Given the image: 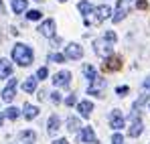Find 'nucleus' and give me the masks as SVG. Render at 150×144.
<instances>
[{
	"label": "nucleus",
	"instance_id": "obj_1",
	"mask_svg": "<svg viewBox=\"0 0 150 144\" xmlns=\"http://www.w3.org/2000/svg\"><path fill=\"white\" fill-rule=\"evenodd\" d=\"M10 55H12V59L21 65V67H26V65H30L33 63V59H35V53H33V49L25 45V43H16L12 51H10Z\"/></svg>",
	"mask_w": 150,
	"mask_h": 144
},
{
	"label": "nucleus",
	"instance_id": "obj_2",
	"mask_svg": "<svg viewBox=\"0 0 150 144\" xmlns=\"http://www.w3.org/2000/svg\"><path fill=\"white\" fill-rule=\"evenodd\" d=\"M91 14H96V16H93V21H91V24H101L103 21H108V18H110L112 8H110L108 4H103V6H100V8H93V12H91Z\"/></svg>",
	"mask_w": 150,
	"mask_h": 144
},
{
	"label": "nucleus",
	"instance_id": "obj_3",
	"mask_svg": "<svg viewBox=\"0 0 150 144\" xmlns=\"http://www.w3.org/2000/svg\"><path fill=\"white\" fill-rule=\"evenodd\" d=\"M65 59H73V61H77V59H81L83 57V47H79L77 43H69L67 47H65Z\"/></svg>",
	"mask_w": 150,
	"mask_h": 144
},
{
	"label": "nucleus",
	"instance_id": "obj_4",
	"mask_svg": "<svg viewBox=\"0 0 150 144\" xmlns=\"http://www.w3.org/2000/svg\"><path fill=\"white\" fill-rule=\"evenodd\" d=\"M14 96H16V79H10V81H8V85L2 89L0 97H2V101L10 104V101L14 99Z\"/></svg>",
	"mask_w": 150,
	"mask_h": 144
},
{
	"label": "nucleus",
	"instance_id": "obj_5",
	"mask_svg": "<svg viewBox=\"0 0 150 144\" xmlns=\"http://www.w3.org/2000/svg\"><path fill=\"white\" fill-rule=\"evenodd\" d=\"M79 142L81 144H96V132H93V128H89V126H85V128H81V132H79Z\"/></svg>",
	"mask_w": 150,
	"mask_h": 144
},
{
	"label": "nucleus",
	"instance_id": "obj_6",
	"mask_svg": "<svg viewBox=\"0 0 150 144\" xmlns=\"http://www.w3.org/2000/svg\"><path fill=\"white\" fill-rule=\"evenodd\" d=\"M128 10H130V2L128 0H118V10L114 12V23H120V21H124L126 14H128Z\"/></svg>",
	"mask_w": 150,
	"mask_h": 144
},
{
	"label": "nucleus",
	"instance_id": "obj_7",
	"mask_svg": "<svg viewBox=\"0 0 150 144\" xmlns=\"http://www.w3.org/2000/svg\"><path fill=\"white\" fill-rule=\"evenodd\" d=\"M105 85H108V83H105L103 77H96V79L91 81V85L87 87V94H89V96H100L101 92L105 89Z\"/></svg>",
	"mask_w": 150,
	"mask_h": 144
},
{
	"label": "nucleus",
	"instance_id": "obj_8",
	"mask_svg": "<svg viewBox=\"0 0 150 144\" xmlns=\"http://www.w3.org/2000/svg\"><path fill=\"white\" fill-rule=\"evenodd\" d=\"M71 83V73L69 71H59L53 77V85L55 87H67Z\"/></svg>",
	"mask_w": 150,
	"mask_h": 144
},
{
	"label": "nucleus",
	"instance_id": "obj_9",
	"mask_svg": "<svg viewBox=\"0 0 150 144\" xmlns=\"http://www.w3.org/2000/svg\"><path fill=\"white\" fill-rule=\"evenodd\" d=\"M110 126H112L114 130H122V128H124V116H122L120 110H114V112L110 114Z\"/></svg>",
	"mask_w": 150,
	"mask_h": 144
},
{
	"label": "nucleus",
	"instance_id": "obj_10",
	"mask_svg": "<svg viewBox=\"0 0 150 144\" xmlns=\"http://www.w3.org/2000/svg\"><path fill=\"white\" fill-rule=\"evenodd\" d=\"M39 33L45 35V37H55V21L53 18H47L39 24Z\"/></svg>",
	"mask_w": 150,
	"mask_h": 144
},
{
	"label": "nucleus",
	"instance_id": "obj_11",
	"mask_svg": "<svg viewBox=\"0 0 150 144\" xmlns=\"http://www.w3.org/2000/svg\"><path fill=\"white\" fill-rule=\"evenodd\" d=\"M77 112H79V116H81V118H89V116H91V112H93V104H91V101H87V99H83V101H79V104H77Z\"/></svg>",
	"mask_w": 150,
	"mask_h": 144
},
{
	"label": "nucleus",
	"instance_id": "obj_12",
	"mask_svg": "<svg viewBox=\"0 0 150 144\" xmlns=\"http://www.w3.org/2000/svg\"><path fill=\"white\" fill-rule=\"evenodd\" d=\"M59 128H61V120H59L57 114H53L49 120H47V132H49V134H57Z\"/></svg>",
	"mask_w": 150,
	"mask_h": 144
},
{
	"label": "nucleus",
	"instance_id": "obj_13",
	"mask_svg": "<svg viewBox=\"0 0 150 144\" xmlns=\"http://www.w3.org/2000/svg\"><path fill=\"white\" fill-rule=\"evenodd\" d=\"M93 51H96V53H98V55H101V57H110V55H112V53H114V47H112V45H105V43H98V41H96V47H93Z\"/></svg>",
	"mask_w": 150,
	"mask_h": 144
},
{
	"label": "nucleus",
	"instance_id": "obj_14",
	"mask_svg": "<svg viewBox=\"0 0 150 144\" xmlns=\"http://www.w3.org/2000/svg\"><path fill=\"white\" fill-rule=\"evenodd\" d=\"M10 73H12V63L8 59H0V79L10 77Z\"/></svg>",
	"mask_w": 150,
	"mask_h": 144
},
{
	"label": "nucleus",
	"instance_id": "obj_15",
	"mask_svg": "<svg viewBox=\"0 0 150 144\" xmlns=\"http://www.w3.org/2000/svg\"><path fill=\"white\" fill-rule=\"evenodd\" d=\"M142 130H144V126H142V122L140 120H132V124H130V136L132 138H138L140 134H142Z\"/></svg>",
	"mask_w": 150,
	"mask_h": 144
},
{
	"label": "nucleus",
	"instance_id": "obj_16",
	"mask_svg": "<svg viewBox=\"0 0 150 144\" xmlns=\"http://www.w3.org/2000/svg\"><path fill=\"white\" fill-rule=\"evenodd\" d=\"M77 10H79V12L83 14V18H89V14L93 12V6H91V4H89L87 0H81V2L77 4Z\"/></svg>",
	"mask_w": 150,
	"mask_h": 144
},
{
	"label": "nucleus",
	"instance_id": "obj_17",
	"mask_svg": "<svg viewBox=\"0 0 150 144\" xmlns=\"http://www.w3.org/2000/svg\"><path fill=\"white\" fill-rule=\"evenodd\" d=\"M105 69H110V71H118L120 67H122V63H120V59L118 57H105V65H103Z\"/></svg>",
	"mask_w": 150,
	"mask_h": 144
},
{
	"label": "nucleus",
	"instance_id": "obj_18",
	"mask_svg": "<svg viewBox=\"0 0 150 144\" xmlns=\"http://www.w3.org/2000/svg\"><path fill=\"white\" fill-rule=\"evenodd\" d=\"M25 116L26 120H33V118H37L39 116V108L37 106H33V104H25Z\"/></svg>",
	"mask_w": 150,
	"mask_h": 144
},
{
	"label": "nucleus",
	"instance_id": "obj_19",
	"mask_svg": "<svg viewBox=\"0 0 150 144\" xmlns=\"http://www.w3.org/2000/svg\"><path fill=\"white\" fill-rule=\"evenodd\" d=\"M65 124H67V130H69V132H77V130L81 128V120L75 118V116H69Z\"/></svg>",
	"mask_w": 150,
	"mask_h": 144
},
{
	"label": "nucleus",
	"instance_id": "obj_20",
	"mask_svg": "<svg viewBox=\"0 0 150 144\" xmlns=\"http://www.w3.org/2000/svg\"><path fill=\"white\" fill-rule=\"evenodd\" d=\"M23 89H25L26 94H35L37 92V77H28L23 83Z\"/></svg>",
	"mask_w": 150,
	"mask_h": 144
},
{
	"label": "nucleus",
	"instance_id": "obj_21",
	"mask_svg": "<svg viewBox=\"0 0 150 144\" xmlns=\"http://www.w3.org/2000/svg\"><path fill=\"white\" fill-rule=\"evenodd\" d=\"M10 6H12L14 14H21V12H25V10H26V0H12Z\"/></svg>",
	"mask_w": 150,
	"mask_h": 144
},
{
	"label": "nucleus",
	"instance_id": "obj_22",
	"mask_svg": "<svg viewBox=\"0 0 150 144\" xmlns=\"http://www.w3.org/2000/svg\"><path fill=\"white\" fill-rule=\"evenodd\" d=\"M18 138H21L23 142H28V144H33L35 140H37V134H35L33 130H25V132H21V134H18Z\"/></svg>",
	"mask_w": 150,
	"mask_h": 144
},
{
	"label": "nucleus",
	"instance_id": "obj_23",
	"mask_svg": "<svg viewBox=\"0 0 150 144\" xmlns=\"http://www.w3.org/2000/svg\"><path fill=\"white\" fill-rule=\"evenodd\" d=\"M18 116H21V110H18V108H12V106H10V108L4 110V118H8V120H16Z\"/></svg>",
	"mask_w": 150,
	"mask_h": 144
},
{
	"label": "nucleus",
	"instance_id": "obj_24",
	"mask_svg": "<svg viewBox=\"0 0 150 144\" xmlns=\"http://www.w3.org/2000/svg\"><path fill=\"white\" fill-rule=\"evenodd\" d=\"M83 75H85V79L93 81V79L98 77V71H96V67H93V65H85V67H83Z\"/></svg>",
	"mask_w": 150,
	"mask_h": 144
},
{
	"label": "nucleus",
	"instance_id": "obj_25",
	"mask_svg": "<svg viewBox=\"0 0 150 144\" xmlns=\"http://www.w3.org/2000/svg\"><path fill=\"white\" fill-rule=\"evenodd\" d=\"M47 59L49 61H55V63H65V55H61V53H49Z\"/></svg>",
	"mask_w": 150,
	"mask_h": 144
},
{
	"label": "nucleus",
	"instance_id": "obj_26",
	"mask_svg": "<svg viewBox=\"0 0 150 144\" xmlns=\"http://www.w3.org/2000/svg\"><path fill=\"white\" fill-rule=\"evenodd\" d=\"M103 41H105L108 45H114V43L118 41V37H116V33H114V31H108V33L103 35Z\"/></svg>",
	"mask_w": 150,
	"mask_h": 144
},
{
	"label": "nucleus",
	"instance_id": "obj_27",
	"mask_svg": "<svg viewBox=\"0 0 150 144\" xmlns=\"http://www.w3.org/2000/svg\"><path fill=\"white\" fill-rule=\"evenodd\" d=\"M41 16H43L41 10H28V14H26L28 21H41Z\"/></svg>",
	"mask_w": 150,
	"mask_h": 144
},
{
	"label": "nucleus",
	"instance_id": "obj_28",
	"mask_svg": "<svg viewBox=\"0 0 150 144\" xmlns=\"http://www.w3.org/2000/svg\"><path fill=\"white\" fill-rule=\"evenodd\" d=\"M47 77H49V69L47 67H41L37 71V79H47Z\"/></svg>",
	"mask_w": 150,
	"mask_h": 144
},
{
	"label": "nucleus",
	"instance_id": "obj_29",
	"mask_svg": "<svg viewBox=\"0 0 150 144\" xmlns=\"http://www.w3.org/2000/svg\"><path fill=\"white\" fill-rule=\"evenodd\" d=\"M112 144H124V136L122 134H112Z\"/></svg>",
	"mask_w": 150,
	"mask_h": 144
},
{
	"label": "nucleus",
	"instance_id": "obj_30",
	"mask_svg": "<svg viewBox=\"0 0 150 144\" xmlns=\"http://www.w3.org/2000/svg\"><path fill=\"white\" fill-rule=\"evenodd\" d=\"M51 101H53V104H61V94H59V92H53V94H51Z\"/></svg>",
	"mask_w": 150,
	"mask_h": 144
},
{
	"label": "nucleus",
	"instance_id": "obj_31",
	"mask_svg": "<svg viewBox=\"0 0 150 144\" xmlns=\"http://www.w3.org/2000/svg\"><path fill=\"white\" fill-rule=\"evenodd\" d=\"M75 104H77V97L75 96H69L67 99H65V106H75Z\"/></svg>",
	"mask_w": 150,
	"mask_h": 144
},
{
	"label": "nucleus",
	"instance_id": "obj_32",
	"mask_svg": "<svg viewBox=\"0 0 150 144\" xmlns=\"http://www.w3.org/2000/svg\"><path fill=\"white\" fill-rule=\"evenodd\" d=\"M116 92H118V96H124V94H128V87H126V85H120Z\"/></svg>",
	"mask_w": 150,
	"mask_h": 144
},
{
	"label": "nucleus",
	"instance_id": "obj_33",
	"mask_svg": "<svg viewBox=\"0 0 150 144\" xmlns=\"http://www.w3.org/2000/svg\"><path fill=\"white\" fill-rule=\"evenodd\" d=\"M136 4H138V8H146V6H148V4H146V0H138Z\"/></svg>",
	"mask_w": 150,
	"mask_h": 144
},
{
	"label": "nucleus",
	"instance_id": "obj_34",
	"mask_svg": "<svg viewBox=\"0 0 150 144\" xmlns=\"http://www.w3.org/2000/svg\"><path fill=\"white\" fill-rule=\"evenodd\" d=\"M55 144H69L65 138H59V140H55Z\"/></svg>",
	"mask_w": 150,
	"mask_h": 144
},
{
	"label": "nucleus",
	"instance_id": "obj_35",
	"mask_svg": "<svg viewBox=\"0 0 150 144\" xmlns=\"http://www.w3.org/2000/svg\"><path fill=\"white\" fill-rule=\"evenodd\" d=\"M47 97V92H39V99H45Z\"/></svg>",
	"mask_w": 150,
	"mask_h": 144
},
{
	"label": "nucleus",
	"instance_id": "obj_36",
	"mask_svg": "<svg viewBox=\"0 0 150 144\" xmlns=\"http://www.w3.org/2000/svg\"><path fill=\"white\" fill-rule=\"evenodd\" d=\"M144 87H146V89H150V77L146 79V81H144Z\"/></svg>",
	"mask_w": 150,
	"mask_h": 144
},
{
	"label": "nucleus",
	"instance_id": "obj_37",
	"mask_svg": "<svg viewBox=\"0 0 150 144\" xmlns=\"http://www.w3.org/2000/svg\"><path fill=\"white\" fill-rule=\"evenodd\" d=\"M2 122H4V112H0V126H2Z\"/></svg>",
	"mask_w": 150,
	"mask_h": 144
},
{
	"label": "nucleus",
	"instance_id": "obj_38",
	"mask_svg": "<svg viewBox=\"0 0 150 144\" xmlns=\"http://www.w3.org/2000/svg\"><path fill=\"white\" fill-rule=\"evenodd\" d=\"M0 12H4V2L0 0Z\"/></svg>",
	"mask_w": 150,
	"mask_h": 144
},
{
	"label": "nucleus",
	"instance_id": "obj_39",
	"mask_svg": "<svg viewBox=\"0 0 150 144\" xmlns=\"http://www.w3.org/2000/svg\"><path fill=\"white\" fill-rule=\"evenodd\" d=\"M59 2H67V0H59Z\"/></svg>",
	"mask_w": 150,
	"mask_h": 144
},
{
	"label": "nucleus",
	"instance_id": "obj_40",
	"mask_svg": "<svg viewBox=\"0 0 150 144\" xmlns=\"http://www.w3.org/2000/svg\"><path fill=\"white\" fill-rule=\"evenodd\" d=\"M128 2H132V0H128Z\"/></svg>",
	"mask_w": 150,
	"mask_h": 144
}]
</instances>
